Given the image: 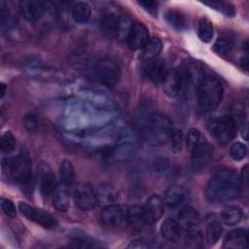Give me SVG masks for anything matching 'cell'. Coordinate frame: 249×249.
<instances>
[{
    "mask_svg": "<svg viewBox=\"0 0 249 249\" xmlns=\"http://www.w3.org/2000/svg\"><path fill=\"white\" fill-rule=\"evenodd\" d=\"M241 183L232 169L225 168L218 171L208 182L205 189L206 198L214 203H226L238 197Z\"/></svg>",
    "mask_w": 249,
    "mask_h": 249,
    "instance_id": "obj_1",
    "label": "cell"
},
{
    "mask_svg": "<svg viewBox=\"0 0 249 249\" xmlns=\"http://www.w3.org/2000/svg\"><path fill=\"white\" fill-rule=\"evenodd\" d=\"M173 130L168 117L162 114H153L148 117L143 125L142 136L147 144L160 146L170 140Z\"/></svg>",
    "mask_w": 249,
    "mask_h": 249,
    "instance_id": "obj_2",
    "label": "cell"
},
{
    "mask_svg": "<svg viewBox=\"0 0 249 249\" xmlns=\"http://www.w3.org/2000/svg\"><path fill=\"white\" fill-rule=\"evenodd\" d=\"M224 89L221 82L214 77H204L196 91L197 107L202 112L214 110L222 101Z\"/></svg>",
    "mask_w": 249,
    "mask_h": 249,
    "instance_id": "obj_3",
    "label": "cell"
},
{
    "mask_svg": "<svg viewBox=\"0 0 249 249\" xmlns=\"http://www.w3.org/2000/svg\"><path fill=\"white\" fill-rule=\"evenodd\" d=\"M131 25L132 22L128 17L114 12H106L100 19L102 33L109 39L123 37L126 39Z\"/></svg>",
    "mask_w": 249,
    "mask_h": 249,
    "instance_id": "obj_4",
    "label": "cell"
},
{
    "mask_svg": "<svg viewBox=\"0 0 249 249\" xmlns=\"http://www.w3.org/2000/svg\"><path fill=\"white\" fill-rule=\"evenodd\" d=\"M92 78L107 87L116 86L121 79V68L119 64L111 58H100L93 62L91 66Z\"/></svg>",
    "mask_w": 249,
    "mask_h": 249,
    "instance_id": "obj_5",
    "label": "cell"
},
{
    "mask_svg": "<svg viewBox=\"0 0 249 249\" xmlns=\"http://www.w3.org/2000/svg\"><path fill=\"white\" fill-rule=\"evenodd\" d=\"M3 170L18 184L28 186L32 180V165L29 158L18 155L3 163Z\"/></svg>",
    "mask_w": 249,
    "mask_h": 249,
    "instance_id": "obj_6",
    "label": "cell"
},
{
    "mask_svg": "<svg viewBox=\"0 0 249 249\" xmlns=\"http://www.w3.org/2000/svg\"><path fill=\"white\" fill-rule=\"evenodd\" d=\"M209 130L218 143L227 145L234 138L237 124L231 116H223L209 124Z\"/></svg>",
    "mask_w": 249,
    "mask_h": 249,
    "instance_id": "obj_7",
    "label": "cell"
},
{
    "mask_svg": "<svg viewBox=\"0 0 249 249\" xmlns=\"http://www.w3.org/2000/svg\"><path fill=\"white\" fill-rule=\"evenodd\" d=\"M73 200L76 207L82 211L91 210L98 203L96 192L87 183H81L74 189Z\"/></svg>",
    "mask_w": 249,
    "mask_h": 249,
    "instance_id": "obj_8",
    "label": "cell"
},
{
    "mask_svg": "<svg viewBox=\"0 0 249 249\" xmlns=\"http://www.w3.org/2000/svg\"><path fill=\"white\" fill-rule=\"evenodd\" d=\"M18 209L24 217H26L28 220H31L34 223L40 225L41 227H44L47 229H52V228H54L57 226L56 219L52 214L44 211L43 209L34 207V206L29 205L22 201L18 203Z\"/></svg>",
    "mask_w": 249,
    "mask_h": 249,
    "instance_id": "obj_9",
    "label": "cell"
},
{
    "mask_svg": "<svg viewBox=\"0 0 249 249\" xmlns=\"http://www.w3.org/2000/svg\"><path fill=\"white\" fill-rule=\"evenodd\" d=\"M177 222L181 230L188 233L196 234L199 229L200 219L198 212L194 207L187 205L179 211Z\"/></svg>",
    "mask_w": 249,
    "mask_h": 249,
    "instance_id": "obj_10",
    "label": "cell"
},
{
    "mask_svg": "<svg viewBox=\"0 0 249 249\" xmlns=\"http://www.w3.org/2000/svg\"><path fill=\"white\" fill-rule=\"evenodd\" d=\"M161 84L162 89L167 96L176 97L184 87V73L178 68L170 69Z\"/></svg>",
    "mask_w": 249,
    "mask_h": 249,
    "instance_id": "obj_11",
    "label": "cell"
},
{
    "mask_svg": "<svg viewBox=\"0 0 249 249\" xmlns=\"http://www.w3.org/2000/svg\"><path fill=\"white\" fill-rule=\"evenodd\" d=\"M148 28L141 22L132 23L130 30L126 36V42L129 49L133 51L142 50L149 41Z\"/></svg>",
    "mask_w": 249,
    "mask_h": 249,
    "instance_id": "obj_12",
    "label": "cell"
},
{
    "mask_svg": "<svg viewBox=\"0 0 249 249\" xmlns=\"http://www.w3.org/2000/svg\"><path fill=\"white\" fill-rule=\"evenodd\" d=\"M213 155V147L207 142L199 143L192 150L191 165L196 171L203 169L210 161Z\"/></svg>",
    "mask_w": 249,
    "mask_h": 249,
    "instance_id": "obj_13",
    "label": "cell"
},
{
    "mask_svg": "<svg viewBox=\"0 0 249 249\" xmlns=\"http://www.w3.org/2000/svg\"><path fill=\"white\" fill-rule=\"evenodd\" d=\"M143 71L146 77L155 84L162 83L167 70L163 59L156 57L145 60L143 65Z\"/></svg>",
    "mask_w": 249,
    "mask_h": 249,
    "instance_id": "obj_14",
    "label": "cell"
},
{
    "mask_svg": "<svg viewBox=\"0 0 249 249\" xmlns=\"http://www.w3.org/2000/svg\"><path fill=\"white\" fill-rule=\"evenodd\" d=\"M143 211L146 223L154 224L161 218L164 212V202L160 196L153 195L145 202Z\"/></svg>",
    "mask_w": 249,
    "mask_h": 249,
    "instance_id": "obj_15",
    "label": "cell"
},
{
    "mask_svg": "<svg viewBox=\"0 0 249 249\" xmlns=\"http://www.w3.org/2000/svg\"><path fill=\"white\" fill-rule=\"evenodd\" d=\"M100 218L106 226L116 228L125 220V211L121 205L110 203L102 209Z\"/></svg>",
    "mask_w": 249,
    "mask_h": 249,
    "instance_id": "obj_16",
    "label": "cell"
},
{
    "mask_svg": "<svg viewBox=\"0 0 249 249\" xmlns=\"http://www.w3.org/2000/svg\"><path fill=\"white\" fill-rule=\"evenodd\" d=\"M204 79L203 70L196 63H192L188 66L184 73V87L189 93H195Z\"/></svg>",
    "mask_w": 249,
    "mask_h": 249,
    "instance_id": "obj_17",
    "label": "cell"
},
{
    "mask_svg": "<svg viewBox=\"0 0 249 249\" xmlns=\"http://www.w3.org/2000/svg\"><path fill=\"white\" fill-rule=\"evenodd\" d=\"M19 8H20V13L22 17L30 22H35L40 20L45 14L44 4L40 1H35V0L21 1L19 4Z\"/></svg>",
    "mask_w": 249,
    "mask_h": 249,
    "instance_id": "obj_18",
    "label": "cell"
},
{
    "mask_svg": "<svg viewBox=\"0 0 249 249\" xmlns=\"http://www.w3.org/2000/svg\"><path fill=\"white\" fill-rule=\"evenodd\" d=\"M39 184H40V191L43 196H53L55 189L57 188L55 175L48 165L42 166L40 170Z\"/></svg>",
    "mask_w": 249,
    "mask_h": 249,
    "instance_id": "obj_19",
    "label": "cell"
},
{
    "mask_svg": "<svg viewBox=\"0 0 249 249\" xmlns=\"http://www.w3.org/2000/svg\"><path fill=\"white\" fill-rule=\"evenodd\" d=\"M224 247L229 249L247 248V231L245 229L238 228L229 231L224 240Z\"/></svg>",
    "mask_w": 249,
    "mask_h": 249,
    "instance_id": "obj_20",
    "label": "cell"
},
{
    "mask_svg": "<svg viewBox=\"0 0 249 249\" xmlns=\"http://www.w3.org/2000/svg\"><path fill=\"white\" fill-rule=\"evenodd\" d=\"M125 220L128 226L134 230H140L146 225L143 206L131 205L125 210Z\"/></svg>",
    "mask_w": 249,
    "mask_h": 249,
    "instance_id": "obj_21",
    "label": "cell"
},
{
    "mask_svg": "<svg viewBox=\"0 0 249 249\" xmlns=\"http://www.w3.org/2000/svg\"><path fill=\"white\" fill-rule=\"evenodd\" d=\"M223 227L215 218H207L205 226V241L208 245H214L222 236Z\"/></svg>",
    "mask_w": 249,
    "mask_h": 249,
    "instance_id": "obj_22",
    "label": "cell"
},
{
    "mask_svg": "<svg viewBox=\"0 0 249 249\" xmlns=\"http://www.w3.org/2000/svg\"><path fill=\"white\" fill-rule=\"evenodd\" d=\"M161 235L170 242H177L181 237V228L178 222L168 218L164 220L160 226Z\"/></svg>",
    "mask_w": 249,
    "mask_h": 249,
    "instance_id": "obj_23",
    "label": "cell"
},
{
    "mask_svg": "<svg viewBox=\"0 0 249 249\" xmlns=\"http://www.w3.org/2000/svg\"><path fill=\"white\" fill-rule=\"evenodd\" d=\"M52 196L53 204L58 211L65 212L68 209L70 203V193L67 186L63 184L57 186Z\"/></svg>",
    "mask_w": 249,
    "mask_h": 249,
    "instance_id": "obj_24",
    "label": "cell"
},
{
    "mask_svg": "<svg viewBox=\"0 0 249 249\" xmlns=\"http://www.w3.org/2000/svg\"><path fill=\"white\" fill-rule=\"evenodd\" d=\"M71 15L78 23H86L91 17V8L87 2H77L72 6Z\"/></svg>",
    "mask_w": 249,
    "mask_h": 249,
    "instance_id": "obj_25",
    "label": "cell"
},
{
    "mask_svg": "<svg viewBox=\"0 0 249 249\" xmlns=\"http://www.w3.org/2000/svg\"><path fill=\"white\" fill-rule=\"evenodd\" d=\"M185 199V193L182 188L177 186L170 187L164 196V202L169 208H177Z\"/></svg>",
    "mask_w": 249,
    "mask_h": 249,
    "instance_id": "obj_26",
    "label": "cell"
},
{
    "mask_svg": "<svg viewBox=\"0 0 249 249\" xmlns=\"http://www.w3.org/2000/svg\"><path fill=\"white\" fill-rule=\"evenodd\" d=\"M243 217L242 210L237 206H228L220 213V218L224 224L228 226H234L241 221Z\"/></svg>",
    "mask_w": 249,
    "mask_h": 249,
    "instance_id": "obj_27",
    "label": "cell"
},
{
    "mask_svg": "<svg viewBox=\"0 0 249 249\" xmlns=\"http://www.w3.org/2000/svg\"><path fill=\"white\" fill-rule=\"evenodd\" d=\"M59 177L61 184L69 187L72 186L75 182L76 174H75V168L72 164V162L68 160H61L59 164Z\"/></svg>",
    "mask_w": 249,
    "mask_h": 249,
    "instance_id": "obj_28",
    "label": "cell"
},
{
    "mask_svg": "<svg viewBox=\"0 0 249 249\" xmlns=\"http://www.w3.org/2000/svg\"><path fill=\"white\" fill-rule=\"evenodd\" d=\"M164 18L169 25L177 30H183L187 27V19L185 16L177 10H167L164 14Z\"/></svg>",
    "mask_w": 249,
    "mask_h": 249,
    "instance_id": "obj_29",
    "label": "cell"
},
{
    "mask_svg": "<svg viewBox=\"0 0 249 249\" xmlns=\"http://www.w3.org/2000/svg\"><path fill=\"white\" fill-rule=\"evenodd\" d=\"M162 49V43L159 38H150L147 44L144 46L143 50V57L145 60L152 59L158 57Z\"/></svg>",
    "mask_w": 249,
    "mask_h": 249,
    "instance_id": "obj_30",
    "label": "cell"
},
{
    "mask_svg": "<svg viewBox=\"0 0 249 249\" xmlns=\"http://www.w3.org/2000/svg\"><path fill=\"white\" fill-rule=\"evenodd\" d=\"M197 34L202 42L208 43L212 40L214 35V28L212 22L208 18H202L199 19L197 25Z\"/></svg>",
    "mask_w": 249,
    "mask_h": 249,
    "instance_id": "obj_31",
    "label": "cell"
},
{
    "mask_svg": "<svg viewBox=\"0 0 249 249\" xmlns=\"http://www.w3.org/2000/svg\"><path fill=\"white\" fill-rule=\"evenodd\" d=\"M16 146H17V141L14 134L10 130L3 132L0 139L1 152L3 154H10L16 149Z\"/></svg>",
    "mask_w": 249,
    "mask_h": 249,
    "instance_id": "obj_32",
    "label": "cell"
},
{
    "mask_svg": "<svg viewBox=\"0 0 249 249\" xmlns=\"http://www.w3.org/2000/svg\"><path fill=\"white\" fill-rule=\"evenodd\" d=\"M232 49L231 42L226 37H220L213 45V51L221 55H227Z\"/></svg>",
    "mask_w": 249,
    "mask_h": 249,
    "instance_id": "obj_33",
    "label": "cell"
},
{
    "mask_svg": "<svg viewBox=\"0 0 249 249\" xmlns=\"http://www.w3.org/2000/svg\"><path fill=\"white\" fill-rule=\"evenodd\" d=\"M230 155L235 160H241L247 156V147L242 142H234L230 147Z\"/></svg>",
    "mask_w": 249,
    "mask_h": 249,
    "instance_id": "obj_34",
    "label": "cell"
},
{
    "mask_svg": "<svg viewBox=\"0 0 249 249\" xmlns=\"http://www.w3.org/2000/svg\"><path fill=\"white\" fill-rule=\"evenodd\" d=\"M200 138H201V134L197 128H195V127L190 128L185 138V143L187 148L192 151L196 146H197L200 143Z\"/></svg>",
    "mask_w": 249,
    "mask_h": 249,
    "instance_id": "obj_35",
    "label": "cell"
},
{
    "mask_svg": "<svg viewBox=\"0 0 249 249\" xmlns=\"http://www.w3.org/2000/svg\"><path fill=\"white\" fill-rule=\"evenodd\" d=\"M204 4L208 5L209 7H212L213 9L219 10L221 11L224 15L228 16V17H234L235 11H234V7L229 3H225V2H220V1H210V2H204Z\"/></svg>",
    "mask_w": 249,
    "mask_h": 249,
    "instance_id": "obj_36",
    "label": "cell"
},
{
    "mask_svg": "<svg viewBox=\"0 0 249 249\" xmlns=\"http://www.w3.org/2000/svg\"><path fill=\"white\" fill-rule=\"evenodd\" d=\"M171 143H172V149L174 152H180L185 144V137L184 133L181 129H175L172 132L171 135Z\"/></svg>",
    "mask_w": 249,
    "mask_h": 249,
    "instance_id": "obj_37",
    "label": "cell"
},
{
    "mask_svg": "<svg viewBox=\"0 0 249 249\" xmlns=\"http://www.w3.org/2000/svg\"><path fill=\"white\" fill-rule=\"evenodd\" d=\"M1 208L4 214L10 218H15L17 216V208L14 202L9 198H1Z\"/></svg>",
    "mask_w": 249,
    "mask_h": 249,
    "instance_id": "obj_38",
    "label": "cell"
},
{
    "mask_svg": "<svg viewBox=\"0 0 249 249\" xmlns=\"http://www.w3.org/2000/svg\"><path fill=\"white\" fill-rule=\"evenodd\" d=\"M97 194V200L98 203H107L106 205L110 204V202H112L114 200V194L112 192V190L110 188H106L103 190H100L99 193Z\"/></svg>",
    "mask_w": 249,
    "mask_h": 249,
    "instance_id": "obj_39",
    "label": "cell"
},
{
    "mask_svg": "<svg viewBox=\"0 0 249 249\" xmlns=\"http://www.w3.org/2000/svg\"><path fill=\"white\" fill-rule=\"evenodd\" d=\"M231 112H232V116L231 117L236 122V124H237L238 121L242 122V119L245 116V109H244V106H243L242 103H239V102L234 103L233 106H232Z\"/></svg>",
    "mask_w": 249,
    "mask_h": 249,
    "instance_id": "obj_40",
    "label": "cell"
},
{
    "mask_svg": "<svg viewBox=\"0 0 249 249\" xmlns=\"http://www.w3.org/2000/svg\"><path fill=\"white\" fill-rule=\"evenodd\" d=\"M24 125L28 130H33L37 126V119L33 115H27L24 118Z\"/></svg>",
    "mask_w": 249,
    "mask_h": 249,
    "instance_id": "obj_41",
    "label": "cell"
},
{
    "mask_svg": "<svg viewBox=\"0 0 249 249\" xmlns=\"http://www.w3.org/2000/svg\"><path fill=\"white\" fill-rule=\"evenodd\" d=\"M153 247L149 242H146L144 240H134L128 245V248H150Z\"/></svg>",
    "mask_w": 249,
    "mask_h": 249,
    "instance_id": "obj_42",
    "label": "cell"
},
{
    "mask_svg": "<svg viewBox=\"0 0 249 249\" xmlns=\"http://www.w3.org/2000/svg\"><path fill=\"white\" fill-rule=\"evenodd\" d=\"M139 5L143 6L144 9L146 10H155L157 8V3L154 1H143V2H139Z\"/></svg>",
    "mask_w": 249,
    "mask_h": 249,
    "instance_id": "obj_43",
    "label": "cell"
},
{
    "mask_svg": "<svg viewBox=\"0 0 249 249\" xmlns=\"http://www.w3.org/2000/svg\"><path fill=\"white\" fill-rule=\"evenodd\" d=\"M240 180V183H244L245 186H247V165H245L243 168H242V171H241V179Z\"/></svg>",
    "mask_w": 249,
    "mask_h": 249,
    "instance_id": "obj_44",
    "label": "cell"
},
{
    "mask_svg": "<svg viewBox=\"0 0 249 249\" xmlns=\"http://www.w3.org/2000/svg\"><path fill=\"white\" fill-rule=\"evenodd\" d=\"M242 135H243V138L246 140L247 139V124H245L243 128H242Z\"/></svg>",
    "mask_w": 249,
    "mask_h": 249,
    "instance_id": "obj_45",
    "label": "cell"
},
{
    "mask_svg": "<svg viewBox=\"0 0 249 249\" xmlns=\"http://www.w3.org/2000/svg\"><path fill=\"white\" fill-rule=\"evenodd\" d=\"M1 88H2V92H1V94H2V97H3L4 94H5V91H6V86H5L4 84H2V85H1Z\"/></svg>",
    "mask_w": 249,
    "mask_h": 249,
    "instance_id": "obj_46",
    "label": "cell"
}]
</instances>
